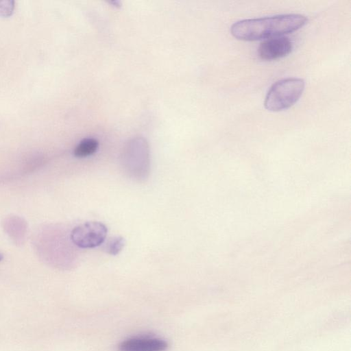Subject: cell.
I'll return each instance as SVG.
<instances>
[{"label": "cell", "instance_id": "cell-1", "mask_svg": "<svg viewBox=\"0 0 351 351\" xmlns=\"http://www.w3.org/2000/svg\"><path fill=\"white\" fill-rule=\"evenodd\" d=\"M307 21V18L302 14H280L237 21L231 26L230 32L239 40H258L291 33L303 27Z\"/></svg>", "mask_w": 351, "mask_h": 351}, {"label": "cell", "instance_id": "cell-2", "mask_svg": "<svg viewBox=\"0 0 351 351\" xmlns=\"http://www.w3.org/2000/svg\"><path fill=\"white\" fill-rule=\"evenodd\" d=\"M304 86V80L298 77L285 78L274 83L265 99V108L278 112L290 108L298 101Z\"/></svg>", "mask_w": 351, "mask_h": 351}, {"label": "cell", "instance_id": "cell-3", "mask_svg": "<svg viewBox=\"0 0 351 351\" xmlns=\"http://www.w3.org/2000/svg\"><path fill=\"white\" fill-rule=\"evenodd\" d=\"M108 229L98 221H88L75 227L71 233L72 242L81 248H93L105 240Z\"/></svg>", "mask_w": 351, "mask_h": 351}, {"label": "cell", "instance_id": "cell-4", "mask_svg": "<svg viewBox=\"0 0 351 351\" xmlns=\"http://www.w3.org/2000/svg\"><path fill=\"white\" fill-rule=\"evenodd\" d=\"M293 49L291 40L286 36L266 39L258 48V56L264 60H274L289 55Z\"/></svg>", "mask_w": 351, "mask_h": 351}, {"label": "cell", "instance_id": "cell-5", "mask_svg": "<svg viewBox=\"0 0 351 351\" xmlns=\"http://www.w3.org/2000/svg\"><path fill=\"white\" fill-rule=\"evenodd\" d=\"M167 343L159 338L134 337L122 341L119 345L120 351H164Z\"/></svg>", "mask_w": 351, "mask_h": 351}, {"label": "cell", "instance_id": "cell-6", "mask_svg": "<svg viewBox=\"0 0 351 351\" xmlns=\"http://www.w3.org/2000/svg\"><path fill=\"white\" fill-rule=\"evenodd\" d=\"M99 146L97 140L94 138H85L82 140L75 148L74 155L77 158H84L94 154Z\"/></svg>", "mask_w": 351, "mask_h": 351}, {"label": "cell", "instance_id": "cell-7", "mask_svg": "<svg viewBox=\"0 0 351 351\" xmlns=\"http://www.w3.org/2000/svg\"><path fill=\"white\" fill-rule=\"evenodd\" d=\"M125 239L121 237H117L111 239L106 245V251L111 255L119 254L125 245Z\"/></svg>", "mask_w": 351, "mask_h": 351}, {"label": "cell", "instance_id": "cell-8", "mask_svg": "<svg viewBox=\"0 0 351 351\" xmlns=\"http://www.w3.org/2000/svg\"><path fill=\"white\" fill-rule=\"evenodd\" d=\"M14 2L12 1H0V15L3 16H8L12 14Z\"/></svg>", "mask_w": 351, "mask_h": 351}, {"label": "cell", "instance_id": "cell-9", "mask_svg": "<svg viewBox=\"0 0 351 351\" xmlns=\"http://www.w3.org/2000/svg\"><path fill=\"white\" fill-rule=\"evenodd\" d=\"M3 259V255L0 253V261Z\"/></svg>", "mask_w": 351, "mask_h": 351}]
</instances>
